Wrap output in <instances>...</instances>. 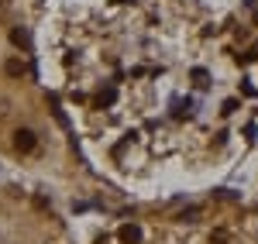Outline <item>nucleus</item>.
<instances>
[{"label":"nucleus","mask_w":258,"mask_h":244,"mask_svg":"<svg viewBox=\"0 0 258 244\" xmlns=\"http://www.w3.org/2000/svg\"><path fill=\"white\" fill-rule=\"evenodd\" d=\"M117 237H120V244H141V227L138 224H124Z\"/></svg>","instance_id":"f257e3e1"},{"label":"nucleus","mask_w":258,"mask_h":244,"mask_svg":"<svg viewBox=\"0 0 258 244\" xmlns=\"http://www.w3.org/2000/svg\"><path fill=\"white\" fill-rule=\"evenodd\" d=\"M18 151H35V131H18Z\"/></svg>","instance_id":"f03ea898"},{"label":"nucleus","mask_w":258,"mask_h":244,"mask_svg":"<svg viewBox=\"0 0 258 244\" xmlns=\"http://www.w3.org/2000/svg\"><path fill=\"white\" fill-rule=\"evenodd\" d=\"M11 41H14V45H21V48H31V38H28V31H24V28H18V31L11 35Z\"/></svg>","instance_id":"7ed1b4c3"},{"label":"nucleus","mask_w":258,"mask_h":244,"mask_svg":"<svg viewBox=\"0 0 258 244\" xmlns=\"http://www.w3.org/2000/svg\"><path fill=\"white\" fill-rule=\"evenodd\" d=\"M193 79H197V86H207L210 76H207V69H203V65H197V69H193Z\"/></svg>","instance_id":"20e7f679"},{"label":"nucleus","mask_w":258,"mask_h":244,"mask_svg":"<svg viewBox=\"0 0 258 244\" xmlns=\"http://www.w3.org/2000/svg\"><path fill=\"white\" fill-rule=\"evenodd\" d=\"M7 72H11V76H21V72H24V65H21L18 59H11V62H7Z\"/></svg>","instance_id":"39448f33"},{"label":"nucleus","mask_w":258,"mask_h":244,"mask_svg":"<svg viewBox=\"0 0 258 244\" xmlns=\"http://www.w3.org/2000/svg\"><path fill=\"white\" fill-rule=\"evenodd\" d=\"M210 244H227V230H214L210 234Z\"/></svg>","instance_id":"423d86ee"},{"label":"nucleus","mask_w":258,"mask_h":244,"mask_svg":"<svg viewBox=\"0 0 258 244\" xmlns=\"http://www.w3.org/2000/svg\"><path fill=\"white\" fill-rule=\"evenodd\" d=\"M241 59H244V62H258V45H251L248 55H241Z\"/></svg>","instance_id":"0eeeda50"},{"label":"nucleus","mask_w":258,"mask_h":244,"mask_svg":"<svg viewBox=\"0 0 258 244\" xmlns=\"http://www.w3.org/2000/svg\"><path fill=\"white\" fill-rule=\"evenodd\" d=\"M241 93H244V97H258V90H255L248 79H244V86H241Z\"/></svg>","instance_id":"6e6552de"},{"label":"nucleus","mask_w":258,"mask_h":244,"mask_svg":"<svg viewBox=\"0 0 258 244\" xmlns=\"http://www.w3.org/2000/svg\"><path fill=\"white\" fill-rule=\"evenodd\" d=\"M234 110H238V100H224V110L220 114H234Z\"/></svg>","instance_id":"1a4fd4ad"}]
</instances>
